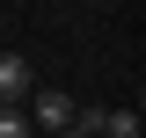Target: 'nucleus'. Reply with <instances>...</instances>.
I'll list each match as a JSON object with an SVG mask.
<instances>
[{"label": "nucleus", "instance_id": "f257e3e1", "mask_svg": "<svg viewBox=\"0 0 146 138\" xmlns=\"http://www.w3.org/2000/svg\"><path fill=\"white\" fill-rule=\"evenodd\" d=\"M66 124H73V95L66 87H29V131L51 138V131H66Z\"/></svg>", "mask_w": 146, "mask_h": 138}, {"label": "nucleus", "instance_id": "f03ea898", "mask_svg": "<svg viewBox=\"0 0 146 138\" xmlns=\"http://www.w3.org/2000/svg\"><path fill=\"white\" fill-rule=\"evenodd\" d=\"M29 87H36V66L22 51H0V102H29Z\"/></svg>", "mask_w": 146, "mask_h": 138}, {"label": "nucleus", "instance_id": "7ed1b4c3", "mask_svg": "<svg viewBox=\"0 0 146 138\" xmlns=\"http://www.w3.org/2000/svg\"><path fill=\"white\" fill-rule=\"evenodd\" d=\"M102 138H139V109H102Z\"/></svg>", "mask_w": 146, "mask_h": 138}, {"label": "nucleus", "instance_id": "20e7f679", "mask_svg": "<svg viewBox=\"0 0 146 138\" xmlns=\"http://www.w3.org/2000/svg\"><path fill=\"white\" fill-rule=\"evenodd\" d=\"M0 138H36V131H29V109H22V102H0Z\"/></svg>", "mask_w": 146, "mask_h": 138}, {"label": "nucleus", "instance_id": "39448f33", "mask_svg": "<svg viewBox=\"0 0 146 138\" xmlns=\"http://www.w3.org/2000/svg\"><path fill=\"white\" fill-rule=\"evenodd\" d=\"M51 138H95V131H80V124H66V131H51Z\"/></svg>", "mask_w": 146, "mask_h": 138}]
</instances>
